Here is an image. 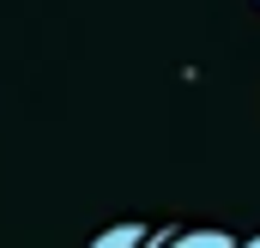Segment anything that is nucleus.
Returning <instances> with one entry per match:
<instances>
[{
	"label": "nucleus",
	"instance_id": "1",
	"mask_svg": "<svg viewBox=\"0 0 260 248\" xmlns=\"http://www.w3.org/2000/svg\"><path fill=\"white\" fill-rule=\"evenodd\" d=\"M145 224H109L103 236H91V248H145Z\"/></svg>",
	"mask_w": 260,
	"mask_h": 248
},
{
	"label": "nucleus",
	"instance_id": "3",
	"mask_svg": "<svg viewBox=\"0 0 260 248\" xmlns=\"http://www.w3.org/2000/svg\"><path fill=\"white\" fill-rule=\"evenodd\" d=\"M242 248H260V236H248V242H242Z\"/></svg>",
	"mask_w": 260,
	"mask_h": 248
},
{
	"label": "nucleus",
	"instance_id": "2",
	"mask_svg": "<svg viewBox=\"0 0 260 248\" xmlns=\"http://www.w3.org/2000/svg\"><path fill=\"white\" fill-rule=\"evenodd\" d=\"M170 248H242L236 236H224V230H176V242Z\"/></svg>",
	"mask_w": 260,
	"mask_h": 248
}]
</instances>
